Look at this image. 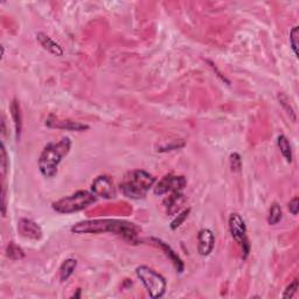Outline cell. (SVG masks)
<instances>
[{
  "label": "cell",
  "mask_w": 299,
  "mask_h": 299,
  "mask_svg": "<svg viewBox=\"0 0 299 299\" xmlns=\"http://www.w3.org/2000/svg\"><path fill=\"white\" fill-rule=\"evenodd\" d=\"M153 241H155L157 243V245H158L161 248V249H163L165 255H166V256L171 259L172 263L175 266L176 271H178V273H183V270H184V263H183L182 259H180V257L178 256V255L175 254V251L173 250L170 246L166 245V243L161 241V240L153 238Z\"/></svg>",
  "instance_id": "obj_13"
},
{
  "label": "cell",
  "mask_w": 299,
  "mask_h": 299,
  "mask_svg": "<svg viewBox=\"0 0 299 299\" xmlns=\"http://www.w3.org/2000/svg\"><path fill=\"white\" fill-rule=\"evenodd\" d=\"M139 228L135 223L122 221V220L100 219V220H86L75 224L72 227V231L75 234H102L113 233L127 240L129 242L137 241V234Z\"/></svg>",
  "instance_id": "obj_1"
},
{
  "label": "cell",
  "mask_w": 299,
  "mask_h": 299,
  "mask_svg": "<svg viewBox=\"0 0 299 299\" xmlns=\"http://www.w3.org/2000/svg\"><path fill=\"white\" fill-rule=\"evenodd\" d=\"M183 201L184 198L182 193H172V195L168 196V199L166 200L167 214H174L176 212H179Z\"/></svg>",
  "instance_id": "obj_15"
},
{
  "label": "cell",
  "mask_w": 299,
  "mask_h": 299,
  "mask_svg": "<svg viewBox=\"0 0 299 299\" xmlns=\"http://www.w3.org/2000/svg\"><path fill=\"white\" fill-rule=\"evenodd\" d=\"M137 277L143 283L151 298H161L166 292V281L165 278L146 265L138 266L136 269Z\"/></svg>",
  "instance_id": "obj_5"
},
{
  "label": "cell",
  "mask_w": 299,
  "mask_h": 299,
  "mask_svg": "<svg viewBox=\"0 0 299 299\" xmlns=\"http://www.w3.org/2000/svg\"><path fill=\"white\" fill-rule=\"evenodd\" d=\"M92 192L96 196L108 200L115 199L117 195L115 185H113L112 180L108 175L97 176L92 185Z\"/></svg>",
  "instance_id": "obj_8"
},
{
  "label": "cell",
  "mask_w": 299,
  "mask_h": 299,
  "mask_svg": "<svg viewBox=\"0 0 299 299\" xmlns=\"http://www.w3.org/2000/svg\"><path fill=\"white\" fill-rule=\"evenodd\" d=\"M298 37H299V28L294 26L290 32V46L294 55L298 57Z\"/></svg>",
  "instance_id": "obj_20"
},
{
  "label": "cell",
  "mask_w": 299,
  "mask_h": 299,
  "mask_svg": "<svg viewBox=\"0 0 299 299\" xmlns=\"http://www.w3.org/2000/svg\"><path fill=\"white\" fill-rule=\"evenodd\" d=\"M241 164H242V160H241V157H240L238 153H233V155L230 156V167L231 170L234 172H237L241 170Z\"/></svg>",
  "instance_id": "obj_22"
},
{
  "label": "cell",
  "mask_w": 299,
  "mask_h": 299,
  "mask_svg": "<svg viewBox=\"0 0 299 299\" xmlns=\"http://www.w3.org/2000/svg\"><path fill=\"white\" fill-rule=\"evenodd\" d=\"M289 211L292 215H297L299 211V200L298 198H294L289 202Z\"/></svg>",
  "instance_id": "obj_24"
},
{
  "label": "cell",
  "mask_w": 299,
  "mask_h": 299,
  "mask_svg": "<svg viewBox=\"0 0 299 299\" xmlns=\"http://www.w3.org/2000/svg\"><path fill=\"white\" fill-rule=\"evenodd\" d=\"M37 39L38 41L41 43L43 48L48 50L49 53L56 55V56H62V55H64V49L61 48V46L55 42L53 39H50L48 35H46L45 33H38Z\"/></svg>",
  "instance_id": "obj_12"
},
{
  "label": "cell",
  "mask_w": 299,
  "mask_h": 299,
  "mask_svg": "<svg viewBox=\"0 0 299 299\" xmlns=\"http://www.w3.org/2000/svg\"><path fill=\"white\" fill-rule=\"evenodd\" d=\"M188 213H190V210L184 211L182 214H179V215H178V218H176V219L174 220V221H173V222L171 223V228H172V229H176V228L182 226V223L185 221V219H186L187 216H188Z\"/></svg>",
  "instance_id": "obj_23"
},
{
  "label": "cell",
  "mask_w": 299,
  "mask_h": 299,
  "mask_svg": "<svg viewBox=\"0 0 299 299\" xmlns=\"http://www.w3.org/2000/svg\"><path fill=\"white\" fill-rule=\"evenodd\" d=\"M297 290H298V281H297V279H294V281L292 283H291V284L288 286V288L285 289L284 293L282 294V297L283 298H286V299L292 298L293 294L297 292Z\"/></svg>",
  "instance_id": "obj_21"
},
{
  "label": "cell",
  "mask_w": 299,
  "mask_h": 299,
  "mask_svg": "<svg viewBox=\"0 0 299 299\" xmlns=\"http://www.w3.org/2000/svg\"><path fill=\"white\" fill-rule=\"evenodd\" d=\"M186 187V179L183 175H165L160 182L156 185L155 194L165 195L167 193H182Z\"/></svg>",
  "instance_id": "obj_7"
},
{
  "label": "cell",
  "mask_w": 299,
  "mask_h": 299,
  "mask_svg": "<svg viewBox=\"0 0 299 299\" xmlns=\"http://www.w3.org/2000/svg\"><path fill=\"white\" fill-rule=\"evenodd\" d=\"M2 167H3L4 173H5L6 167H7V156H6V151H5V146H4V144H2Z\"/></svg>",
  "instance_id": "obj_25"
},
{
  "label": "cell",
  "mask_w": 299,
  "mask_h": 299,
  "mask_svg": "<svg viewBox=\"0 0 299 299\" xmlns=\"http://www.w3.org/2000/svg\"><path fill=\"white\" fill-rule=\"evenodd\" d=\"M215 246V236L211 229H201L198 235V250L201 256L212 254Z\"/></svg>",
  "instance_id": "obj_10"
},
{
  "label": "cell",
  "mask_w": 299,
  "mask_h": 299,
  "mask_svg": "<svg viewBox=\"0 0 299 299\" xmlns=\"http://www.w3.org/2000/svg\"><path fill=\"white\" fill-rule=\"evenodd\" d=\"M155 176L145 171L137 170L129 172L124 176L123 182L119 185V190L127 198L139 200L146 196L150 188L155 185Z\"/></svg>",
  "instance_id": "obj_3"
},
{
  "label": "cell",
  "mask_w": 299,
  "mask_h": 299,
  "mask_svg": "<svg viewBox=\"0 0 299 299\" xmlns=\"http://www.w3.org/2000/svg\"><path fill=\"white\" fill-rule=\"evenodd\" d=\"M47 125L50 128H57V129H66L70 130V131H84V130H88L89 127L85 124L78 123V122H73V121H61V119H55L53 116H50L48 119H47Z\"/></svg>",
  "instance_id": "obj_11"
},
{
  "label": "cell",
  "mask_w": 299,
  "mask_h": 299,
  "mask_svg": "<svg viewBox=\"0 0 299 299\" xmlns=\"http://www.w3.org/2000/svg\"><path fill=\"white\" fill-rule=\"evenodd\" d=\"M282 210L281 207H279L278 203H273V206L270 207V211H269V216H267V222L271 226H275V224H277L279 221L282 220Z\"/></svg>",
  "instance_id": "obj_18"
},
{
  "label": "cell",
  "mask_w": 299,
  "mask_h": 299,
  "mask_svg": "<svg viewBox=\"0 0 299 299\" xmlns=\"http://www.w3.org/2000/svg\"><path fill=\"white\" fill-rule=\"evenodd\" d=\"M11 113L12 117H13L14 121V127H15V133H17V138L19 139L22 128V118H21V112H20V105H19L17 100H13L11 104Z\"/></svg>",
  "instance_id": "obj_14"
},
{
  "label": "cell",
  "mask_w": 299,
  "mask_h": 299,
  "mask_svg": "<svg viewBox=\"0 0 299 299\" xmlns=\"http://www.w3.org/2000/svg\"><path fill=\"white\" fill-rule=\"evenodd\" d=\"M97 196L92 192L80 191L73 195L66 196V198L58 200L53 203V210L60 214H72L76 212L83 211L93 203H95Z\"/></svg>",
  "instance_id": "obj_4"
},
{
  "label": "cell",
  "mask_w": 299,
  "mask_h": 299,
  "mask_svg": "<svg viewBox=\"0 0 299 299\" xmlns=\"http://www.w3.org/2000/svg\"><path fill=\"white\" fill-rule=\"evenodd\" d=\"M18 231L19 234L26 238L31 240H40L42 237V230L38 223H35L32 220L21 219L18 222Z\"/></svg>",
  "instance_id": "obj_9"
},
{
  "label": "cell",
  "mask_w": 299,
  "mask_h": 299,
  "mask_svg": "<svg viewBox=\"0 0 299 299\" xmlns=\"http://www.w3.org/2000/svg\"><path fill=\"white\" fill-rule=\"evenodd\" d=\"M229 230L230 234L238 246H241L243 251V258L249 254V242L247 237V226L243 218L237 213H233L229 216Z\"/></svg>",
  "instance_id": "obj_6"
},
{
  "label": "cell",
  "mask_w": 299,
  "mask_h": 299,
  "mask_svg": "<svg viewBox=\"0 0 299 299\" xmlns=\"http://www.w3.org/2000/svg\"><path fill=\"white\" fill-rule=\"evenodd\" d=\"M6 256L13 259V261H17V259H21L25 257V253H23V250L20 247L11 242L6 249Z\"/></svg>",
  "instance_id": "obj_19"
},
{
  "label": "cell",
  "mask_w": 299,
  "mask_h": 299,
  "mask_svg": "<svg viewBox=\"0 0 299 299\" xmlns=\"http://www.w3.org/2000/svg\"><path fill=\"white\" fill-rule=\"evenodd\" d=\"M277 144L282 156L284 157L288 163H291V161H292V151H291V145L289 143V139L286 138L284 135H281L278 136L277 138Z\"/></svg>",
  "instance_id": "obj_17"
},
{
  "label": "cell",
  "mask_w": 299,
  "mask_h": 299,
  "mask_svg": "<svg viewBox=\"0 0 299 299\" xmlns=\"http://www.w3.org/2000/svg\"><path fill=\"white\" fill-rule=\"evenodd\" d=\"M70 147H72V141L68 137H65L57 143L46 145L39 158V170L45 178L50 179L56 175L58 165L68 155Z\"/></svg>",
  "instance_id": "obj_2"
},
{
  "label": "cell",
  "mask_w": 299,
  "mask_h": 299,
  "mask_svg": "<svg viewBox=\"0 0 299 299\" xmlns=\"http://www.w3.org/2000/svg\"><path fill=\"white\" fill-rule=\"evenodd\" d=\"M77 266V261L74 258H68L66 259V261L62 263V265L60 267V278L62 282H66L68 281L69 277L72 276L74 274L75 269H76Z\"/></svg>",
  "instance_id": "obj_16"
}]
</instances>
